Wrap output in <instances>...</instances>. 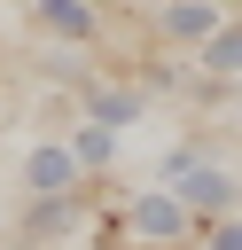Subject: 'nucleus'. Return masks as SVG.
Listing matches in <instances>:
<instances>
[{
  "label": "nucleus",
  "instance_id": "nucleus-12",
  "mask_svg": "<svg viewBox=\"0 0 242 250\" xmlns=\"http://www.w3.org/2000/svg\"><path fill=\"white\" fill-rule=\"evenodd\" d=\"M141 250H156V242H141Z\"/></svg>",
  "mask_w": 242,
  "mask_h": 250
},
{
  "label": "nucleus",
  "instance_id": "nucleus-1",
  "mask_svg": "<svg viewBox=\"0 0 242 250\" xmlns=\"http://www.w3.org/2000/svg\"><path fill=\"white\" fill-rule=\"evenodd\" d=\"M125 234L133 242H156V250H172V242H195V211L172 195V188H141V195H125Z\"/></svg>",
  "mask_w": 242,
  "mask_h": 250
},
{
  "label": "nucleus",
  "instance_id": "nucleus-7",
  "mask_svg": "<svg viewBox=\"0 0 242 250\" xmlns=\"http://www.w3.org/2000/svg\"><path fill=\"white\" fill-rule=\"evenodd\" d=\"M219 23H226L219 0H164L156 8V39H172V47H203Z\"/></svg>",
  "mask_w": 242,
  "mask_h": 250
},
{
  "label": "nucleus",
  "instance_id": "nucleus-5",
  "mask_svg": "<svg viewBox=\"0 0 242 250\" xmlns=\"http://www.w3.org/2000/svg\"><path fill=\"white\" fill-rule=\"evenodd\" d=\"M31 31H47V39H62V47H101V8L94 0H31Z\"/></svg>",
  "mask_w": 242,
  "mask_h": 250
},
{
  "label": "nucleus",
  "instance_id": "nucleus-2",
  "mask_svg": "<svg viewBox=\"0 0 242 250\" xmlns=\"http://www.w3.org/2000/svg\"><path fill=\"white\" fill-rule=\"evenodd\" d=\"M164 188L195 211V227H203V219H226V211L242 203V180H234L226 164H211V156H203V164H187V172H180V180H164Z\"/></svg>",
  "mask_w": 242,
  "mask_h": 250
},
{
  "label": "nucleus",
  "instance_id": "nucleus-10",
  "mask_svg": "<svg viewBox=\"0 0 242 250\" xmlns=\"http://www.w3.org/2000/svg\"><path fill=\"white\" fill-rule=\"evenodd\" d=\"M195 242H203V250H242V219H234V211H226V219H203Z\"/></svg>",
  "mask_w": 242,
  "mask_h": 250
},
{
  "label": "nucleus",
  "instance_id": "nucleus-3",
  "mask_svg": "<svg viewBox=\"0 0 242 250\" xmlns=\"http://www.w3.org/2000/svg\"><path fill=\"white\" fill-rule=\"evenodd\" d=\"M62 70H70V62H62ZM70 86H78V109H86L94 125H133V117L148 109V94H141L133 78L117 86V78H94V70H70Z\"/></svg>",
  "mask_w": 242,
  "mask_h": 250
},
{
  "label": "nucleus",
  "instance_id": "nucleus-8",
  "mask_svg": "<svg viewBox=\"0 0 242 250\" xmlns=\"http://www.w3.org/2000/svg\"><path fill=\"white\" fill-rule=\"evenodd\" d=\"M70 156H78L86 172H109V156H117V125H94V117H78V125H70Z\"/></svg>",
  "mask_w": 242,
  "mask_h": 250
},
{
  "label": "nucleus",
  "instance_id": "nucleus-11",
  "mask_svg": "<svg viewBox=\"0 0 242 250\" xmlns=\"http://www.w3.org/2000/svg\"><path fill=\"white\" fill-rule=\"evenodd\" d=\"M8 250H39V242H8Z\"/></svg>",
  "mask_w": 242,
  "mask_h": 250
},
{
  "label": "nucleus",
  "instance_id": "nucleus-9",
  "mask_svg": "<svg viewBox=\"0 0 242 250\" xmlns=\"http://www.w3.org/2000/svg\"><path fill=\"white\" fill-rule=\"evenodd\" d=\"M195 70H219V78H242V23H219L203 47H195Z\"/></svg>",
  "mask_w": 242,
  "mask_h": 250
},
{
  "label": "nucleus",
  "instance_id": "nucleus-6",
  "mask_svg": "<svg viewBox=\"0 0 242 250\" xmlns=\"http://www.w3.org/2000/svg\"><path fill=\"white\" fill-rule=\"evenodd\" d=\"M94 172L70 156V141H39L31 156H23V188L31 195H70V188H86Z\"/></svg>",
  "mask_w": 242,
  "mask_h": 250
},
{
  "label": "nucleus",
  "instance_id": "nucleus-4",
  "mask_svg": "<svg viewBox=\"0 0 242 250\" xmlns=\"http://www.w3.org/2000/svg\"><path fill=\"white\" fill-rule=\"evenodd\" d=\"M86 211H94V180H86V188H70V195H31V203H23V242L78 234V227H86Z\"/></svg>",
  "mask_w": 242,
  "mask_h": 250
}]
</instances>
